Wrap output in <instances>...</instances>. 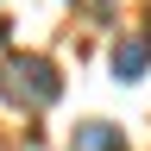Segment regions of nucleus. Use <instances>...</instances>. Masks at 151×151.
<instances>
[{
	"instance_id": "1",
	"label": "nucleus",
	"mask_w": 151,
	"mask_h": 151,
	"mask_svg": "<svg viewBox=\"0 0 151 151\" xmlns=\"http://www.w3.org/2000/svg\"><path fill=\"white\" fill-rule=\"evenodd\" d=\"M0 94H6L13 107L38 113V107H50L57 94H63V76H57L44 57H6V69H0Z\"/></svg>"
},
{
	"instance_id": "2",
	"label": "nucleus",
	"mask_w": 151,
	"mask_h": 151,
	"mask_svg": "<svg viewBox=\"0 0 151 151\" xmlns=\"http://www.w3.org/2000/svg\"><path fill=\"white\" fill-rule=\"evenodd\" d=\"M145 63H151V38H145V32H132V38L113 44V82H139Z\"/></svg>"
},
{
	"instance_id": "3",
	"label": "nucleus",
	"mask_w": 151,
	"mask_h": 151,
	"mask_svg": "<svg viewBox=\"0 0 151 151\" xmlns=\"http://www.w3.org/2000/svg\"><path fill=\"white\" fill-rule=\"evenodd\" d=\"M76 151H132V145H126V132H120V126L88 120V126H76Z\"/></svg>"
}]
</instances>
